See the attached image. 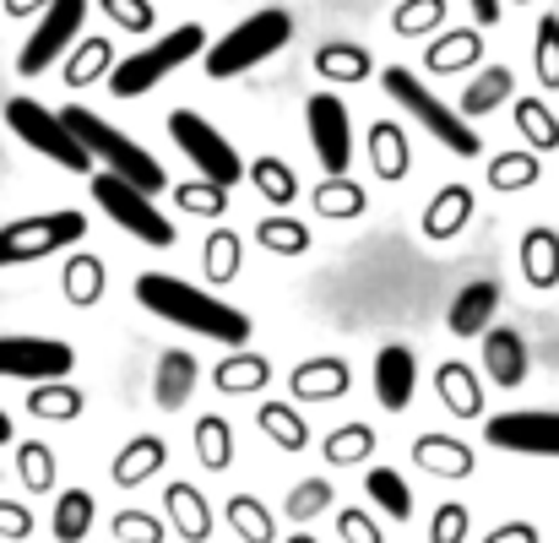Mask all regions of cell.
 <instances>
[{
  "label": "cell",
  "mask_w": 559,
  "mask_h": 543,
  "mask_svg": "<svg viewBox=\"0 0 559 543\" xmlns=\"http://www.w3.org/2000/svg\"><path fill=\"white\" fill-rule=\"evenodd\" d=\"M136 305L153 310L158 321H175L206 343H223V349H245L250 343V316L234 310L228 299L217 294H201L186 278H169V272H142L136 278Z\"/></svg>",
  "instance_id": "cell-1"
},
{
  "label": "cell",
  "mask_w": 559,
  "mask_h": 543,
  "mask_svg": "<svg viewBox=\"0 0 559 543\" xmlns=\"http://www.w3.org/2000/svg\"><path fill=\"white\" fill-rule=\"evenodd\" d=\"M60 126L76 137V147L93 158V164H104V175H115V180L136 185L142 196H158L169 175H164V164L147 153V147H136L120 126H109L104 115H93V109H82V104H71L66 115H60Z\"/></svg>",
  "instance_id": "cell-2"
},
{
  "label": "cell",
  "mask_w": 559,
  "mask_h": 543,
  "mask_svg": "<svg viewBox=\"0 0 559 543\" xmlns=\"http://www.w3.org/2000/svg\"><path fill=\"white\" fill-rule=\"evenodd\" d=\"M288 38H294V16H288L283 5H266V11L245 16L239 27H228L217 44H206V76L228 82V76H239V71L261 66L266 55L288 49Z\"/></svg>",
  "instance_id": "cell-3"
},
{
  "label": "cell",
  "mask_w": 559,
  "mask_h": 543,
  "mask_svg": "<svg viewBox=\"0 0 559 543\" xmlns=\"http://www.w3.org/2000/svg\"><path fill=\"white\" fill-rule=\"evenodd\" d=\"M380 87H385V93H391V98H396V104H402V109H407V115H413V120L445 147V153H456V158H478V153H484L478 131H473L451 104H440V98H435L407 66H391V71L380 76Z\"/></svg>",
  "instance_id": "cell-4"
},
{
  "label": "cell",
  "mask_w": 559,
  "mask_h": 543,
  "mask_svg": "<svg viewBox=\"0 0 559 543\" xmlns=\"http://www.w3.org/2000/svg\"><path fill=\"white\" fill-rule=\"evenodd\" d=\"M206 49V33L186 22V27H175V33H164L153 49H136V55H126L115 71H109V93L115 98H142V93H153L169 71H180L190 55H201Z\"/></svg>",
  "instance_id": "cell-5"
},
{
  "label": "cell",
  "mask_w": 559,
  "mask_h": 543,
  "mask_svg": "<svg viewBox=\"0 0 559 543\" xmlns=\"http://www.w3.org/2000/svg\"><path fill=\"white\" fill-rule=\"evenodd\" d=\"M82 239H87V217L76 206L16 217V223H0V267H27V261L60 256V250L82 245Z\"/></svg>",
  "instance_id": "cell-6"
},
{
  "label": "cell",
  "mask_w": 559,
  "mask_h": 543,
  "mask_svg": "<svg viewBox=\"0 0 559 543\" xmlns=\"http://www.w3.org/2000/svg\"><path fill=\"white\" fill-rule=\"evenodd\" d=\"M5 126H11V137H16L22 147L44 153L49 164H60V169H71V175H93V158L76 147V137H71V131L60 126V115H49L44 104L11 98V104H5Z\"/></svg>",
  "instance_id": "cell-7"
},
{
  "label": "cell",
  "mask_w": 559,
  "mask_h": 543,
  "mask_svg": "<svg viewBox=\"0 0 559 543\" xmlns=\"http://www.w3.org/2000/svg\"><path fill=\"white\" fill-rule=\"evenodd\" d=\"M169 137L180 142V153H186L190 164L201 169V180L206 185H239L245 180V158L228 147V137L212 126V120H201L195 109H175L169 115Z\"/></svg>",
  "instance_id": "cell-8"
},
{
  "label": "cell",
  "mask_w": 559,
  "mask_h": 543,
  "mask_svg": "<svg viewBox=\"0 0 559 543\" xmlns=\"http://www.w3.org/2000/svg\"><path fill=\"white\" fill-rule=\"evenodd\" d=\"M93 201L126 228V234H136L142 245H158V250H169L180 234H175V223L158 212V201L153 196H142L136 185H126V180H115V175H93Z\"/></svg>",
  "instance_id": "cell-9"
},
{
  "label": "cell",
  "mask_w": 559,
  "mask_h": 543,
  "mask_svg": "<svg viewBox=\"0 0 559 543\" xmlns=\"http://www.w3.org/2000/svg\"><path fill=\"white\" fill-rule=\"evenodd\" d=\"M305 126H310V142H316V158L326 169V180H348V164H354V120H348V104L337 93H316L305 104Z\"/></svg>",
  "instance_id": "cell-10"
},
{
  "label": "cell",
  "mask_w": 559,
  "mask_h": 543,
  "mask_svg": "<svg viewBox=\"0 0 559 543\" xmlns=\"http://www.w3.org/2000/svg\"><path fill=\"white\" fill-rule=\"evenodd\" d=\"M82 16H87V0H49L44 16H38V27L27 33L22 55H16V71L22 76H44L71 49V38L82 33Z\"/></svg>",
  "instance_id": "cell-11"
},
{
  "label": "cell",
  "mask_w": 559,
  "mask_h": 543,
  "mask_svg": "<svg viewBox=\"0 0 559 543\" xmlns=\"http://www.w3.org/2000/svg\"><path fill=\"white\" fill-rule=\"evenodd\" d=\"M76 369V349L60 343V338H0V380H27V386H44V380H66Z\"/></svg>",
  "instance_id": "cell-12"
},
{
  "label": "cell",
  "mask_w": 559,
  "mask_h": 543,
  "mask_svg": "<svg viewBox=\"0 0 559 543\" xmlns=\"http://www.w3.org/2000/svg\"><path fill=\"white\" fill-rule=\"evenodd\" d=\"M484 440L516 457H559V413H495Z\"/></svg>",
  "instance_id": "cell-13"
},
{
  "label": "cell",
  "mask_w": 559,
  "mask_h": 543,
  "mask_svg": "<svg viewBox=\"0 0 559 543\" xmlns=\"http://www.w3.org/2000/svg\"><path fill=\"white\" fill-rule=\"evenodd\" d=\"M348 386H354V369H348V359H337V354L299 359L294 375H288V391L299 402H337V397H348Z\"/></svg>",
  "instance_id": "cell-14"
},
{
  "label": "cell",
  "mask_w": 559,
  "mask_h": 543,
  "mask_svg": "<svg viewBox=\"0 0 559 543\" xmlns=\"http://www.w3.org/2000/svg\"><path fill=\"white\" fill-rule=\"evenodd\" d=\"M413 386H418V359L402 349V343H385L374 354V397L385 413H402L413 402Z\"/></svg>",
  "instance_id": "cell-15"
},
{
  "label": "cell",
  "mask_w": 559,
  "mask_h": 543,
  "mask_svg": "<svg viewBox=\"0 0 559 543\" xmlns=\"http://www.w3.org/2000/svg\"><path fill=\"white\" fill-rule=\"evenodd\" d=\"M164 462H169L164 435H131V440L115 451L109 479H115V489H142V484H153V479H158V468H164Z\"/></svg>",
  "instance_id": "cell-16"
},
{
  "label": "cell",
  "mask_w": 559,
  "mask_h": 543,
  "mask_svg": "<svg viewBox=\"0 0 559 543\" xmlns=\"http://www.w3.org/2000/svg\"><path fill=\"white\" fill-rule=\"evenodd\" d=\"M484 369H489L495 386L516 391V386L527 380V343H522V332L489 327V332H484Z\"/></svg>",
  "instance_id": "cell-17"
},
{
  "label": "cell",
  "mask_w": 559,
  "mask_h": 543,
  "mask_svg": "<svg viewBox=\"0 0 559 543\" xmlns=\"http://www.w3.org/2000/svg\"><path fill=\"white\" fill-rule=\"evenodd\" d=\"M164 511H169V528L186 543L212 539V506H206V495H201L195 484H186V479L169 484V489H164Z\"/></svg>",
  "instance_id": "cell-18"
},
{
  "label": "cell",
  "mask_w": 559,
  "mask_h": 543,
  "mask_svg": "<svg viewBox=\"0 0 559 543\" xmlns=\"http://www.w3.org/2000/svg\"><path fill=\"white\" fill-rule=\"evenodd\" d=\"M495 310H500V283L495 278H478V283H467L451 299V332L456 338H478V332H489Z\"/></svg>",
  "instance_id": "cell-19"
},
{
  "label": "cell",
  "mask_w": 559,
  "mask_h": 543,
  "mask_svg": "<svg viewBox=\"0 0 559 543\" xmlns=\"http://www.w3.org/2000/svg\"><path fill=\"white\" fill-rule=\"evenodd\" d=\"M413 462H418V473H435V479H467L473 473V446H462L451 435H418Z\"/></svg>",
  "instance_id": "cell-20"
},
{
  "label": "cell",
  "mask_w": 559,
  "mask_h": 543,
  "mask_svg": "<svg viewBox=\"0 0 559 543\" xmlns=\"http://www.w3.org/2000/svg\"><path fill=\"white\" fill-rule=\"evenodd\" d=\"M266 380H272V364L261 359V354H245V349L223 354L217 369H212V386L223 397H255V391H266Z\"/></svg>",
  "instance_id": "cell-21"
},
{
  "label": "cell",
  "mask_w": 559,
  "mask_h": 543,
  "mask_svg": "<svg viewBox=\"0 0 559 543\" xmlns=\"http://www.w3.org/2000/svg\"><path fill=\"white\" fill-rule=\"evenodd\" d=\"M195 359H190L186 349H169L164 359H158V369H153V402L164 408V413H180L186 408V397L195 391Z\"/></svg>",
  "instance_id": "cell-22"
},
{
  "label": "cell",
  "mask_w": 559,
  "mask_h": 543,
  "mask_svg": "<svg viewBox=\"0 0 559 543\" xmlns=\"http://www.w3.org/2000/svg\"><path fill=\"white\" fill-rule=\"evenodd\" d=\"M435 391H440V402L456 413V418H478L484 413V386H478V375L467 369V364H440L435 369Z\"/></svg>",
  "instance_id": "cell-23"
},
{
  "label": "cell",
  "mask_w": 559,
  "mask_h": 543,
  "mask_svg": "<svg viewBox=\"0 0 559 543\" xmlns=\"http://www.w3.org/2000/svg\"><path fill=\"white\" fill-rule=\"evenodd\" d=\"M467 217H473V190L467 185H445L429 201V212H424V234L429 239H456L467 228Z\"/></svg>",
  "instance_id": "cell-24"
},
{
  "label": "cell",
  "mask_w": 559,
  "mask_h": 543,
  "mask_svg": "<svg viewBox=\"0 0 559 543\" xmlns=\"http://www.w3.org/2000/svg\"><path fill=\"white\" fill-rule=\"evenodd\" d=\"M370 164H374V180H385V185L407 180L413 153H407L402 126H391V120H380V126H374V131H370Z\"/></svg>",
  "instance_id": "cell-25"
},
{
  "label": "cell",
  "mask_w": 559,
  "mask_h": 543,
  "mask_svg": "<svg viewBox=\"0 0 559 543\" xmlns=\"http://www.w3.org/2000/svg\"><path fill=\"white\" fill-rule=\"evenodd\" d=\"M104 261L93 256V250H76L71 261H66V272H60V288H66V299L76 305V310H93L98 299H104Z\"/></svg>",
  "instance_id": "cell-26"
},
{
  "label": "cell",
  "mask_w": 559,
  "mask_h": 543,
  "mask_svg": "<svg viewBox=\"0 0 559 543\" xmlns=\"http://www.w3.org/2000/svg\"><path fill=\"white\" fill-rule=\"evenodd\" d=\"M82 408H87V397L71 380H44L27 391V413L44 424H71V418H82Z\"/></svg>",
  "instance_id": "cell-27"
},
{
  "label": "cell",
  "mask_w": 559,
  "mask_h": 543,
  "mask_svg": "<svg viewBox=\"0 0 559 543\" xmlns=\"http://www.w3.org/2000/svg\"><path fill=\"white\" fill-rule=\"evenodd\" d=\"M522 272L533 288H559V234L555 228H527L522 234Z\"/></svg>",
  "instance_id": "cell-28"
},
{
  "label": "cell",
  "mask_w": 559,
  "mask_h": 543,
  "mask_svg": "<svg viewBox=\"0 0 559 543\" xmlns=\"http://www.w3.org/2000/svg\"><path fill=\"white\" fill-rule=\"evenodd\" d=\"M261 429H266V440L277 446V451H288V457H299L305 446H310V424H305V413L299 408H288V402H261Z\"/></svg>",
  "instance_id": "cell-29"
},
{
  "label": "cell",
  "mask_w": 559,
  "mask_h": 543,
  "mask_svg": "<svg viewBox=\"0 0 559 543\" xmlns=\"http://www.w3.org/2000/svg\"><path fill=\"white\" fill-rule=\"evenodd\" d=\"M195 457H201L206 473L234 468V424H228L223 413H201V418H195Z\"/></svg>",
  "instance_id": "cell-30"
},
{
  "label": "cell",
  "mask_w": 559,
  "mask_h": 543,
  "mask_svg": "<svg viewBox=\"0 0 559 543\" xmlns=\"http://www.w3.org/2000/svg\"><path fill=\"white\" fill-rule=\"evenodd\" d=\"M93 517H98V506H93V495L87 489H66L60 500H55V539L60 543H82L93 533Z\"/></svg>",
  "instance_id": "cell-31"
},
{
  "label": "cell",
  "mask_w": 559,
  "mask_h": 543,
  "mask_svg": "<svg viewBox=\"0 0 559 543\" xmlns=\"http://www.w3.org/2000/svg\"><path fill=\"white\" fill-rule=\"evenodd\" d=\"M255 245H261L266 256H305V250H310V228H305L299 217L272 212V217L255 223Z\"/></svg>",
  "instance_id": "cell-32"
},
{
  "label": "cell",
  "mask_w": 559,
  "mask_h": 543,
  "mask_svg": "<svg viewBox=\"0 0 559 543\" xmlns=\"http://www.w3.org/2000/svg\"><path fill=\"white\" fill-rule=\"evenodd\" d=\"M365 495H370L391 522H407V517H413V489L402 484L396 468H370V473H365Z\"/></svg>",
  "instance_id": "cell-33"
},
{
  "label": "cell",
  "mask_w": 559,
  "mask_h": 543,
  "mask_svg": "<svg viewBox=\"0 0 559 543\" xmlns=\"http://www.w3.org/2000/svg\"><path fill=\"white\" fill-rule=\"evenodd\" d=\"M239 261H245L239 234H234V228H212V234H206V250H201V272H206L212 283H234V278H239Z\"/></svg>",
  "instance_id": "cell-34"
},
{
  "label": "cell",
  "mask_w": 559,
  "mask_h": 543,
  "mask_svg": "<svg viewBox=\"0 0 559 543\" xmlns=\"http://www.w3.org/2000/svg\"><path fill=\"white\" fill-rule=\"evenodd\" d=\"M228 528L239 533V543H277V522L255 495H234L228 500Z\"/></svg>",
  "instance_id": "cell-35"
},
{
  "label": "cell",
  "mask_w": 559,
  "mask_h": 543,
  "mask_svg": "<svg viewBox=\"0 0 559 543\" xmlns=\"http://www.w3.org/2000/svg\"><path fill=\"white\" fill-rule=\"evenodd\" d=\"M370 451H374L370 424H343V429H332V435L321 440V457H326L332 468H354V462H365Z\"/></svg>",
  "instance_id": "cell-36"
},
{
  "label": "cell",
  "mask_w": 559,
  "mask_h": 543,
  "mask_svg": "<svg viewBox=\"0 0 559 543\" xmlns=\"http://www.w3.org/2000/svg\"><path fill=\"white\" fill-rule=\"evenodd\" d=\"M16 479L27 484V495H49L55 489V451L44 440H22L16 446Z\"/></svg>",
  "instance_id": "cell-37"
},
{
  "label": "cell",
  "mask_w": 559,
  "mask_h": 543,
  "mask_svg": "<svg viewBox=\"0 0 559 543\" xmlns=\"http://www.w3.org/2000/svg\"><path fill=\"white\" fill-rule=\"evenodd\" d=\"M250 180H255V190H261L272 206H294V196H299V175H294L283 158H255V164H250Z\"/></svg>",
  "instance_id": "cell-38"
},
{
  "label": "cell",
  "mask_w": 559,
  "mask_h": 543,
  "mask_svg": "<svg viewBox=\"0 0 559 543\" xmlns=\"http://www.w3.org/2000/svg\"><path fill=\"white\" fill-rule=\"evenodd\" d=\"M283 511H288V522H316L321 511H332V484H326V479H299V484L288 489Z\"/></svg>",
  "instance_id": "cell-39"
},
{
  "label": "cell",
  "mask_w": 559,
  "mask_h": 543,
  "mask_svg": "<svg viewBox=\"0 0 559 543\" xmlns=\"http://www.w3.org/2000/svg\"><path fill=\"white\" fill-rule=\"evenodd\" d=\"M316 212L332 217V223H348V217L365 212V190H359L354 180H326L321 190H316Z\"/></svg>",
  "instance_id": "cell-40"
},
{
  "label": "cell",
  "mask_w": 559,
  "mask_h": 543,
  "mask_svg": "<svg viewBox=\"0 0 559 543\" xmlns=\"http://www.w3.org/2000/svg\"><path fill=\"white\" fill-rule=\"evenodd\" d=\"M516 131H522L533 147H549V153L559 147V120L538 98H522V104H516Z\"/></svg>",
  "instance_id": "cell-41"
},
{
  "label": "cell",
  "mask_w": 559,
  "mask_h": 543,
  "mask_svg": "<svg viewBox=\"0 0 559 543\" xmlns=\"http://www.w3.org/2000/svg\"><path fill=\"white\" fill-rule=\"evenodd\" d=\"M538 175H544V169H538V158H527V153H506V158L489 164V185H495V190H527Z\"/></svg>",
  "instance_id": "cell-42"
},
{
  "label": "cell",
  "mask_w": 559,
  "mask_h": 543,
  "mask_svg": "<svg viewBox=\"0 0 559 543\" xmlns=\"http://www.w3.org/2000/svg\"><path fill=\"white\" fill-rule=\"evenodd\" d=\"M115 539L120 543H164L169 539V528L153 517V511H115Z\"/></svg>",
  "instance_id": "cell-43"
},
{
  "label": "cell",
  "mask_w": 559,
  "mask_h": 543,
  "mask_svg": "<svg viewBox=\"0 0 559 543\" xmlns=\"http://www.w3.org/2000/svg\"><path fill=\"white\" fill-rule=\"evenodd\" d=\"M506 93H511V71H506V66H495V71H484V76L473 82V93L462 98V109H467V115H489Z\"/></svg>",
  "instance_id": "cell-44"
},
{
  "label": "cell",
  "mask_w": 559,
  "mask_h": 543,
  "mask_svg": "<svg viewBox=\"0 0 559 543\" xmlns=\"http://www.w3.org/2000/svg\"><path fill=\"white\" fill-rule=\"evenodd\" d=\"M316 66H321L326 76H343V82H359V76L370 71V60H365V49H354V44H326Z\"/></svg>",
  "instance_id": "cell-45"
},
{
  "label": "cell",
  "mask_w": 559,
  "mask_h": 543,
  "mask_svg": "<svg viewBox=\"0 0 559 543\" xmlns=\"http://www.w3.org/2000/svg\"><path fill=\"white\" fill-rule=\"evenodd\" d=\"M175 201H180V206H186V212H201V217H223V212H228V190H223V185H180V190H175Z\"/></svg>",
  "instance_id": "cell-46"
},
{
  "label": "cell",
  "mask_w": 559,
  "mask_h": 543,
  "mask_svg": "<svg viewBox=\"0 0 559 543\" xmlns=\"http://www.w3.org/2000/svg\"><path fill=\"white\" fill-rule=\"evenodd\" d=\"M467 528H473V517H467V506H440L435 511V522H429V543H467Z\"/></svg>",
  "instance_id": "cell-47"
},
{
  "label": "cell",
  "mask_w": 559,
  "mask_h": 543,
  "mask_svg": "<svg viewBox=\"0 0 559 543\" xmlns=\"http://www.w3.org/2000/svg\"><path fill=\"white\" fill-rule=\"evenodd\" d=\"M538 76L544 87H559V16L538 22Z\"/></svg>",
  "instance_id": "cell-48"
},
{
  "label": "cell",
  "mask_w": 559,
  "mask_h": 543,
  "mask_svg": "<svg viewBox=\"0 0 559 543\" xmlns=\"http://www.w3.org/2000/svg\"><path fill=\"white\" fill-rule=\"evenodd\" d=\"M467 60H478V38H473V33H451V38L429 55L435 71H456V66H467Z\"/></svg>",
  "instance_id": "cell-49"
},
{
  "label": "cell",
  "mask_w": 559,
  "mask_h": 543,
  "mask_svg": "<svg viewBox=\"0 0 559 543\" xmlns=\"http://www.w3.org/2000/svg\"><path fill=\"white\" fill-rule=\"evenodd\" d=\"M104 66H109V44H104V38H87V44H82V55L71 60V87L93 82V76L104 71Z\"/></svg>",
  "instance_id": "cell-50"
},
{
  "label": "cell",
  "mask_w": 559,
  "mask_h": 543,
  "mask_svg": "<svg viewBox=\"0 0 559 543\" xmlns=\"http://www.w3.org/2000/svg\"><path fill=\"white\" fill-rule=\"evenodd\" d=\"M337 533H343V543H385V533L374 528L370 511H337Z\"/></svg>",
  "instance_id": "cell-51"
},
{
  "label": "cell",
  "mask_w": 559,
  "mask_h": 543,
  "mask_svg": "<svg viewBox=\"0 0 559 543\" xmlns=\"http://www.w3.org/2000/svg\"><path fill=\"white\" fill-rule=\"evenodd\" d=\"M33 533V511L27 506H16V500H0V539L22 543Z\"/></svg>",
  "instance_id": "cell-52"
},
{
  "label": "cell",
  "mask_w": 559,
  "mask_h": 543,
  "mask_svg": "<svg viewBox=\"0 0 559 543\" xmlns=\"http://www.w3.org/2000/svg\"><path fill=\"white\" fill-rule=\"evenodd\" d=\"M104 11H109L115 22H126V27H136V33H142V27L153 22V11H147L142 0H104Z\"/></svg>",
  "instance_id": "cell-53"
},
{
  "label": "cell",
  "mask_w": 559,
  "mask_h": 543,
  "mask_svg": "<svg viewBox=\"0 0 559 543\" xmlns=\"http://www.w3.org/2000/svg\"><path fill=\"white\" fill-rule=\"evenodd\" d=\"M484 543H538V528H533V522H506V528H495Z\"/></svg>",
  "instance_id": "cell-54"
},
{
  "label": "cell",
  "mask_w": 559,
  "mask_h": 543,
  "mask_svg": "<svg viewBox=\"0 0 559 543\" xmlns=\"http://www.w3.org/2000/svg\"><path fill=\"white\" fill-rule=\"evenodd\" d=\"M435 11H440L435 0H413V11H402V16H396V27H402V33H413V27L435 22Z\"/></svg>",
  "instance_id": "cell-55"
},
{
  "label": "cell",
  "mask_w": 559,
  "mask_h": 543,
  "mask_svg": "<svg viewBox=\"0 0 559 543\" xmlns=\"http://www.w3.org/2000/svg\"><path fill=\"white\" fill-rule=\"evenodd\" d=\"M478 22H500V0H467Z\"/></svg>",
  "instance_id": "cell-56"
},
{
  "label": "cell",
  "mask_w": 559,
  "mask_h": 543,
  "mask_svg": "<svg viewBox=\"0 0 559 543\" xmlns=\"http://www.w3.org/2000/svg\"><path fill=\"white\" fill-rule=\"evenodd\" d=\"M44 5H49V0H44ZM11 11H16V16H27V11H38V0H11Z\"/></svg>",
  "instance_id": "cell-57"
},
{
  "label": "cell",
  "mask_w": 559,
  "mask_h": 543,
  "mask_svg": "<svg viewBox=\"0 0 559 543\" xmlns=\"http://www.w3.org/2000/svg\"><path fill=\"white\" fill-rule=\"evenodd\" d=\"M5 440H11V418L0 413V446H5Z\"/></svg>",
  "instance_id": "cell-58"
},
{
  "label": "cell",
  "mask_w": 559,
  "mask_h": 543,
  "mask_svg": "<svg viewBox=\"0 0 559 543\" xmlns=\"http://www.w3.org/2000/svg\"><path fill=\"white\" fill-rule=\"evenodd\" d=\"M288 543H321V539H316V533H294Z\"/></svg>",
  "instance_id": "cell-59"
}]
</instances>
